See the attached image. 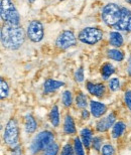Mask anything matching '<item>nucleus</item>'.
Returning <instances> with one entry per match:
<instances>
[{"instance_id": "nucleus-17", "label": "nucleus", "mask_w": 131, "mask_h": 155, "mask_svg": "<svg viewBox=\"0 0 131 155\" xmlns=\"http://www.w3.org/2000/svg\"><path fill=\"white\" fill-rule=\"evenodd\" d=\"M24 129H25V132L29 133V134H32L36 131L37 123L32 114H26L25 117H24Z\"/></svg>"}, {"instance_id": "nucleus-5", "label": "nucleus", "mask_w": 131, "mask_h": 155, "mask_svg": "<svg viewBox=\"0 0 131 155\" xmlns=\"http://www.w3.org/2000/svg\"><path fill=\"white\" fill-rule=\"evenodd\" d=\"M121 16V8L115 3H108L103 7L102 19L108 26H115Z\"/></svg>"}, {"instance_id": "nucleus-35", "label": "nucleus", "mask_w": 131, "mask_h": 155, "mask_svg": "<svg viewBox=\"0 0 131 155\" xmlns=\"http://www.w3.org/2000/svg\"><path fill=\"white\" fill-rule=\"evenodd\" d=\"M127 74H128V76L131 78V58L128 61V64H127Z\"/></svg>"}, {"instance_id": "nucleus-24", "label": "nucleus", "mask_w": 131, "mask_h": 155, "mask_svg": "<svg viewBox=\"0 0 131 155\" xmlns=\"http://www.w3.org/2000/svg\"><path fill=\"white\" fill-rule=\"evenodd\" d=\"M62 103L66 108H70L73 104V95L72 92L67 90L62 93Z\"/></svg>"}, {"instance_id": "nucleus-3", "label": "nucleus", "mask_w": 131, "mask_h": 155, "mask_svg": "<svg viewBox=\"0 0 131 155\" xmlns=\"http://www.w3.org/2000/svg\"><path fill=\"white\" fill-rule=\"evenodd\" d=\"M0 15L5 24L19 25L20 15L12 0H1L0 4Z\"/></svg>"}, {"instance_id": "nucleus-34", "label": "nucleus", "mask_w": 131, "mask_h": 155, "mask_svg": "<svg viewBox=\"0 0 131 155\" xmlns=\"http://www.w3.org/2000/svg\"><path fill=\"white\" fill-rule=\"evenodd\" d=\"M21 148L19 145L15 146L13 148H11V155H21Z\"/></svg>"}, {"instance_id": "nucleus-26", "label": "nucleus", "mask_w": 131, "mask_h": 155, "mask_svg": "<svg viewBox=\"0 0 131 155\" xmlns=\"http://www.w3.org/2000/svg\"><path fill=\"white\" fill-rule=\"evenodd\" d=\"M9 95V86L7 82L1 78L0 79V98H1V100H4L8 97Z\"/></svg>"}, {"instance_id": "nucleus-10", "label": "nucleus", "mask_w": 131, "mask_h": 155, "mask_svg": "<svg viewBox=\"0 0 131 155\" xmlns=\"http://www.w3.org/2000/svg\"><path fill=\"white\" fill-rule=\"evenodd\" d=\"M116 113L115 112H110L108 114L107 116L101 118V119H99L97 121V123H96V131L99 132V133H104V132H107L109 129L112 128L113 125L116 122Z\"/></svg>"}, {"instance_id": "nucleus-15", "label": "nucleus", "mask_w": 131, "mask_h": 155, "mask_svg": "<svg viewBox=\"0 0 131 155\" xmlns=\"http://www.w3.org/2000/svg\"><path fill=\"white\" fill-rule=\"evenodd\" d=\"M80 138L82 140L84 146L86 149H90V147L92 146V141H93V131L88 127H85L80 131Z\"/></svg>"}, {"instance_id": "nucleus-4", "label": "nucleus", "mask_w": 131, "mask_h": 155, "mask_svg": "<svg viewBox=\"0 0 131 155\" xmlns=\"http://www.w3.org/2000/svg\"><path fill=\"white\" fill-rule=\"evenodd\" d=\"M3 140L11 148L19 145V128L15 119H10L6 123L3 132Z\"/></svg>"}, {"instance_id": "nucleus-33", "label": "nucleus", "mask_w": 131, "mask_h": 155, "mask_svg": "<svg viewBox=\"0 0 131 155\" xmlns=\"http://www.w3.org/2000/svg\"><path fill=\"white\" fill-rule=\"evenodd\" d=\"M90 115H91V112L87 109H82V111H81V118L83 120H88L90 118Z\"/></svg>"}, {"instance_id": "nucleus-25", "label": "nucleus", "mask_w": 131, "mask_h": 155, "mask_svg": "<svg viewBox=\"0 0 131 155\" xmlns=\"http://www.w3.org/2000/svg\"><path fill=\"white\" fill-rule=\"evenodd\" d=\"M59 151H60V145L57 142H52L49 144L45 150L42 151V155H58Z\"/></svg>"}, {"instance_id": "nucleus-23", "label": "nucleus", "mask_w": 131, "mask_h": 155, "mask_svg": "<svg viewBox=\"0 0 131 155\" xmlns=\"http://www.w3.org/2000/svg\"><path fill=\"white\" fill-rule=\"evenodd\" d=\"M74 149H75V153L76 155H86L85 153V146H84L82 140H81L80 137H76L74 138Z\"/></svg>"}, {"instance_id": "nucleus-14", "label": "nucleus", "mask_w": 131, "mask_h": 155, "mask_svg": "<svg viewBox=\"0 0 131 155\" xmlns=\"http://www.w3.org/2000/svg\"><path fill=\"white\" fill-rule=\"evenodd\" d=\"M63 131L66 135H76L77 134V128L75 124L74 118L71 115H66L64 119V125H63Z\"/></svg>"}, {"instance_id": "nucleus-1", "label": "nucleus", "mask_w": 131, "mask_h": 155, "mask_svg": "<svg viewBox=\"0 0 131 155\" xmlns=\"http://www.w3.org/2000/svg\"><path fill=\"white\" fill-rule=\"evenodd\" d=\"M1 45L4 48L16 51L23 45L25 33L21 26L4 24L1 28Z\"/></svg>"}, {"instance_id": "nucleus-11", "label": "nucleus", "mask_w": 131, "mask_h": 155, "mask_svg": "<svg viewBox=\"0 0 131 155\" xmlns=\"http://www.w3.org/2000/svg\"><path fill=\"white\" fill-rule=\"evenodd\" d=\"M86 88L87 91L89 92V94H91L96 98H102L106 94V87L102 83L94 84L92 82H87Z\"/></svg>"}, {"instance_id": "nucleus-21", "label": "nucleus", "mask_w": 131, "mask_h": 155, "mask_svg": "<svg viewBox=\"0 0 131 155\" xmlns=\"http://www.w3.org/2000/svg\"><path fill=\"white\" fill-rule=\"evenodd\" d=\"M75 104L80 109H86L87 106H88V98H87V95L82 92H79V94H77L76 98H75Z\"/></svg>"}, {"instance_id": "nucleus-9", "label": "nucleus", "mask_w": 131, "mask_h": 155, "mask_svg": "<svg viewBox=\"0 0 131 155\" xmlns=\"http://www.w3.org/2000/svg\"><path fill=\"white\" fill-rule=\"evenodd\" d=\"M114 28L117 31L131 32V10L126 7L121 8L120 19L114 26Z\"/></svg>"}, {"instance_id": "nucleus-30", "label": "nucleus", "mask_w": 131, "mask_h": 155, "mask_svg": "<svg viewBox=\"0 0 131 155\" xmlns=\"http://www.w3.org/2000/svg\"><path fill=\"white\" fill-rule=\"evenodd\" d=\"M60 155H76L74 146L71 143H66L62 148Z\"/></svg>"}, {"instance_id": "nucleus-6", "label": "nucleus", "mask_w": 131, "mask_h": 155, "mask_svg": "<svg viewBox=\"0 0 131 155\" xmlns=\"http://www.w3.org/2000/svg\"><path fill=\"white\" fill-rule=\"evenodd\" d=\"M78 39L86 45H94L103 39V31L98 27H85L80 31Z\"/></svg>"}, {"instance_id": "nucleus-29", "label": "nucleus", "mask_w": 131, "mask_h": 155, "mask_svg": "<svg viewBox=\"0 0 131 155\" xmlns=\"http://www.w3.org/2000/svg\"><path fill=\"white\" fill-rule=\"evenodd\" d=\"M102 155H115V148L110 143H106L101 148Z\"/></svg>"}, {"instance_id": "nucleus-36", "label": "nucleus", "mask_w": 131, "mask_h": 155, "mask_svg": "<svg viewBox=\"0 0 131 155\" xmlns=\"http://www.w3.org/2000/svg\"><path fill=\"white\" fill-rule=\"evenodd\" d=\"M34 1H35V0H29V3H33Z\"/></svg>"}, {"instance_id": "nucleus-27", "label": "nucleus", "mask_w": 131, "mask_h": 155, "mask_svg": "<svg viewBox=\"0 0 131 155\" xmlns=\"http://www.w3.org/2000/svg\"><path fill=\"white\" fill-rule=\"evenodd\" d=\"M103 138L101 136H94L92 141V147L93 149L96 150L97 152H101V148L103 146Z\"/></svg>"}, {"instance_id": "nucleus-12", "label": "nucleus", "mask_w": 131, "mask_h": 155, "mask_svg": "<svg viewBox=\"0 0 131 155\" xmlns=\"http://www.w3.org/2000/svg\"><path fill=\"white\" fill-rule=\"evenodd\" d=\"M89 105H90V112H91V115L94 118H101L107 112V106L104 103H101L99 101L91 100Z\"/></svg>"}, {"instance_id": "nucleus-19", "label": "nucleus", "mask_w": 131, "mask_h": 155, "mask_svg": "<svg viewBox=\"0 0 131 155\" xmlns=\"http://www.w3.org/2000/svg\"><path fill=\"white\" fill-rule=\"evenodd\" d=\"M109 42L114 48H120V46H122L124 43L122 35L119 31H117V30L116 31H111L109 33Z\"/></svg>"}, {"instance_id": "nucleus-13", "label": "nucleus", "mask_w": 131, "mask_h": 155, "mask_svg": "<svg viewBox=\"0 0 131 155\" xmlns=\"http://www.w3.org/2000/svg\"><path fill=\"white\" fill-rule=\"evenodd\" d=\"M65 86L64 82L52 79H48L45 80V82L43 83V93L45 94H49V93H54L58 91L59 89Z\"/></svg>"}, {"instance_id": "nucleus-18", "label": "nucleus", "mask_w": 131, "mask_h": 155, "mask_svg": "<svg viewBox=\"0 0 131 155\" xmlns=\"http://www.w3.org/2000/svg\"><path fill=\"white\" fill-rule=\"evenodd\" d=\"M49 122L54 127H59L60 126V123H61V116H60V110H59V107L57 105L52 106V108L49 111Z\"/></svg>"}, {"instance_id": "nucleus-28", "label": "nucleus", "mask_w": 131, "mask_h": 155, "mask_svg": "<svg viewBox=\"0 0 131 155\" xmlns=\"http://www.w3.org/2000/svg\"><path fill=\"white\" fill-rule=\"evenodd\" d=\"M108 88L112 92H117L120 90V82L118 78H112L108 82Z\"/></svg>"}, {"instance_id": "nucleus-16", "label": "nucleus", "mask_w": 131, "mask_h": 155, "mask_svg": "<svg viewBox=\"0 0 131 155\" xmlns=\"http://www.w3.org/2000/svg\"><path fill=\"white\" fill-rule=\"evenodd\" d=\"M126 130V124L123 121H116L111 129V137L113 139H118L124 134Z\"/></svg>"}, {"instance_id": "nucleus-31", "label": "nucleus", "mask_w": 131, "mask_h": 155, "mask_svg": "<svg viewBox=\"0 0 131 155\" xmlns=\"http://www.w3.org/2000/svg\"><path fill=\"white\" fill-rule=\"evenodd\" d=\"M74 78H75V81H76L77 83H82L84 81V79H85V76H84V68L82 66L79 67L76 70Z\"/></svg>"}, {"instance_id": "nucleus-20", "label": "nucleus", "mask_w": 131, "mask_h": 155, "mask_svg": "<svg viewBox=\"0 0 131 155\" xmlns=\"http://www.w3.org/2000/svg\"><path fill=\"white\" fill-rule=\"evenodd\" d=\"M115 73V68L113 67V64L110 63H105L102 64L101 67V76L103 78V80H109L113 74Z\"/></svg>"}, {"instance_id": "nucleus-22", "label": "nucleus", "mask_w": 131, "mask_h": 155, "mask_svg": "<svg viewBox=\"0 0 131 155\" xmlns=\"http://www.w3.org/2000/svg\"><path fill=\"white\" fill-rule=\"evenodd\" d=\"M107 57L110 60L116 61H122L124 60V54L118 48H112L107 51Z\"/></svg>"}, {"instance_id": "nucleus-7", "label": "nucleus", "mask_w": 131, "mask_h": 155, "mask_svg": "<svg viewBox=\"0 0 131 155\" xmlns=\"http://www.w3.org/2000/svg\"><path fill=\"white\" fill-rule=\"evenodd\" d=\"M26 35L32 42L37 43L40 42L45 36V30L43 25L39 20H32L27 25Z\"/></svg>"}, {"instance_id": "nucleus-32", "label": "nucleus", "mask_w": 131, "mask_h": 155, "mask_svg": "<svg viewBox=\"0 0 131 155\" xmlns=\"http://www.w3.org/2000/svg\"><path fill=\"white\" fill-rule=\"evenodd\" d=\"M124 102H125V105L128 108V110L131 112V91L128 90L124 93Z\"/></svg>"}, {"instance_id": "nucleus-2", "label": "nucleus", "mask_w": 131, "mask_h": 155, "mask_svg": "<svg viewBox=\"0 0 131 155\" xmlns=\"http://www.w3.org/2000/svg\"><path fill=\"white\" fill-rule=\"evenodd\" d=\"M52 142H55L54 133L49 131V130H42V131L37 133L32 139L29 146L30 153L35 155L37 153L42 152L49 144H52Z\"/></svg>"}, {"instance_id": "nucleus-8", "label": "nucleus", "mask_w": 131, "mask_h": 155, "mask_svg": "<svg viewBox=\"0 0 131 155\" xmlns=\"http://www.w3.org/2000/svg\"><path fill=\"white\" fill-rule=\"evenodd\" d=\"M77 43V38L75 33L72 30H64L59 35L57 40H55V45L62 51L72 48V46L76 45Z\"/></svg>"}]
</instances>
